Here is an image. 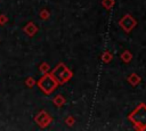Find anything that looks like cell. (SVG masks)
<instances>
[{"instance_id":"obj_2","label":"cell","mask_w":146,"mask_h":131,"mask_svg":"<svg viewBox=\"0 0 146 131\" xmlns=\"http://www.w3.org/2000/svg\"><path fill=\"white\" fill-rule=\"evenodd\" d=\"M36 84L40 88V90L46 95H50L58 87V82L51 73H44L43 76L36 82Z\"/></svg>"},{"instance_id":"obj_4","label":"cell","mask_w":146,"mask_h":131,"mask_svg":"<svg viewBox=\"0 0 146 131\" xmlns=\"http://www.w3.org/2000/svg\"><path fill=\"white\" fill-rule=\"evenodd\" d=\"M34 121H35V123H36L40 128H46V126H48V125L51 123L52 118H51V116H50L46 110H41V112H39V113L35 115Z\"/></svg>"},{"instance_id":"obj_9","label":"cell","mask_w":146,"mask_h":131,"mask_svg":"<svg viewBox=\"0 0 146 131\" xmlns=\"http://www.w3.org/2000/svg\"><path fill=\"white\" fill-rule=\"evenodd\" d=\"M25 85L27 87V88H32V87H34V84H35V81H34V79L33 77H27L26 80H25Z\"/></svg>"},{"instance_id":"obj_6","label":"cell","mask_w":146,"mask_h":131,"mask_svg":"<svg viewBox=\"0 0 146 131\" xmlns=\"http://www.w3.org/2000/svg\"><path fill=\"white\" fill-rule=\"evenodd\" d=\"M23 32L27 35V36H34L38 32V27L33 22H29L24 27H23Z\"/></svg>"},{"instance_id":"obj_1","label":"cell","mask_w":146,"mask_h":131,"mask_svg":"<svg viewBox=\"0 0 146 131\" xmlns=\"http://www.w3.org/2000/svg\"><path fill=\"white\" fill-rule=\"evenodd\" d=\"M129 120L133 123V125L138 130L146 129V105L140 104L130 115Z\"/></svg>"},{"instance_id":"obj_10","label":"cell","mask_w":146,"mask_h":131,"mask_svg":"<svg viewBox=\"0 0 146 131\" xmlns=\"http://www.w3.org/2000/svg\"><path fill=\"white\" fill-rule=\"evenodd\" d=\"M49 16H50V14H49V11L47 9H43V10L40 11V18L41 19H48Z\"/></svg>"},{"instance_id":"obj_5","label":"cell","mask_w":146,"mask_h":131,"mask_svg":"<svg viewBox=\"0 0 146 131\" xmlns=\"http://www.w3.org/2000/svg\"><path fill=\"white\" fill-rule=\"evenodd\" d=\"M120 25H121L127 32H129V31L136 25V22H135V19H133L130 15H125V16L120 21Z\"/></svg>"},{"instance_id":"obj_7","label":"cell","mask_w":146,"mask_h":131,"mask_svg":"<svg viewBox=\"0 0 146 131\" xmlns=\"http://www.w3.org/2000/svg\"><path fill=\"white\" fill-rule=\"evenodd\" d=\"M52 103L57 106V107H60L62 105H64V103H65V99H64V97L62 96V95H57L54 99H52Z\"/></svg>"},{"instance_id":"obj_3","label":"cell","mask_w":146,"mask_h":131,"mask_svg":"<svg viewBox=\"0 0 146 131\" xmlns=\"http://www.w3.org/2000/svg\"><path fill=\"white\" fill-rule=\"evenodd\" d=\"M51 74H52L54 77L57 80L58 84L65 83V82H67V81L72 77V72H71L63 63H59V64L52 69Z\"/></svg>"},{"instance_id":"obj_11","label":"cell","mask_w":146,"mask_h":131,"mask_svg":"<svg viewBox=\"0 0 146 131\" xmlns=\"http://www.w3.org/2000/svg\"><path fill=\"white\" fill-rule=\"evenodd\" d=\"M8 17L6 16V15H3V14H1L0 15V25H5V24H7L8 23Z\"/></svg>"},{"instance_id":"obj_8","label":"cell","mask_w":146,"mask_h":131,"mask_svg":"<svg viewBox=\"0 0 146 131\" xmlns=\"http://www.w3.org/2000/svg\"><path fill=\"white\" fill-rule=\"evenodd\" d=\"M39 71H40L42 74L48 73V71H49V65H48L47 63H42V64L39 66Z\"/></svg>"}]
</instances>
